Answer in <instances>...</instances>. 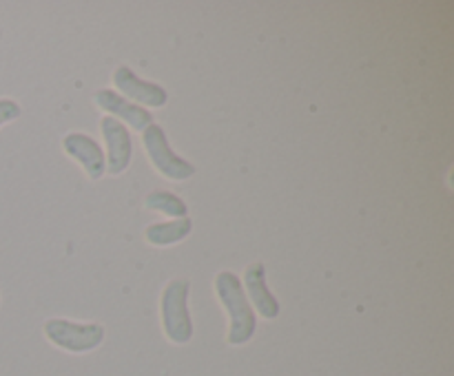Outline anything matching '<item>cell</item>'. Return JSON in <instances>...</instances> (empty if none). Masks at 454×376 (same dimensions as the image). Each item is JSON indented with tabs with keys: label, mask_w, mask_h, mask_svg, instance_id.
Instances as JSON below:
<instances>
[{
	"label": "cell",
	"mask_w": 454,
	"mask_h": 376,
	"mask_svg": "<svg viewBox=\"0 0 454 376\" xmlns=\"http://www.w3.org/2000/svg\"><path fill=\"white\" fill-rule=\"evenodd\" d=\"M215 290L220 296V303L229 312V343L244 345L253 339L257 327V317L253 312V305L248 301L247 292L242 288V279L231 270H224L215 277Z\"/></svg>",
	"instance_id": "obj_1"
},
{
	"label": "cell",
	"mask_w": 454,
	"mask_h": 376,
	"mask_svg": "<svg viewBox=\"0 0 454 376\" xmlns=\"http://www.w3.org/2000/svg\"><path fill=\"white\" fill-rule=\"evenodd\" d=\"M191 283L186 279H173L162 292V326L164 334L173 343H189L193 339V321L189 314Z\"/></svg>",
	"instance_id": "obj_2"
},
{
	"label": "cell",
	"mask_w": 454,
	"mask_h": 376,
	"mask_svg": "<svg viewBox=\"0 0 454 376\" xmlns=\"http://www.w3.org/2000/svg\"><path fill=\"white\" fill-rule=\"evenodd\" d=\"M142 142H145L146 155H149L151 164L162 173L167 180L173 181H184L195 175V166L189 159L180 157L176 150L171 149L167 140V133L158 124H151L142 131Z\"/></svg>",
	"instance_id": "obj_3"
},
{
	"label": "cell",
	"mask_w": 454,
	"mask_h": 376,
	"mask_svg": "<svg viewBox=\"0 0 454 376\" xmlns=\"http://www.w3.org/2000/svg\"><path fill=\"white\" fill-rule=\"evenodd\" d=\"M44 334L58 348L67 352H91L105 341V327L100 323H75L67 318H49L44 323Z\"/></svg>",
	"instance_id": "obj_4"
},
{
	"label": "cell",
	"mask_w": 454,
	"mask_h": 376,
	"mask_svg": "<svg viewBox=\"0 0 454 376\" xmlns=\"http://www.w3.org/2000/svg\"><path fill=\"white\" fill-rule=\"evenodd\" d=\"M114 82L120 91L124 93L122 97L127 100H136V104H146V106H153V109H160L168 102V93L167 88L160 87V84L149 82V80H142L140 75H136V71L131 66L122 65L115 69L114 73Z\"/></svg>",
	"instance_id": "obj_5"
},
{
	"label": "cell",
	"mask_w": 454,
	"mask_h": 376,
	"mask_svg": "<svg viewBox=\"0 0 454 376\" xmlns=\"http://www.w3.org/2000/svg\"><path fill=\"white\" fill-rule=\"evenodd\" d=\"M102 135H105L106 142V159H109V173L114 175H120V173L127 171L129 162H131L133 144L131 135H129V128L124 127L120 119L102 118Z\"/></svg>",
	"instance_id": "obj_6"
},
{
	"label": "cell",
	"mask_w": 454,
	"mask_h": 376,
	"mask_svg": "<svg viewBox=\"0 0 454 376\" xmlns=\"http://www.w3.org/2000/svg\"><path fill=\"white\" fill-rule=\"evenodd\" d=\"M96 104L100 106V109H105L106 113H111V118L120 119L122 124H131L136 131H145L146 127L153 124V118H151V113L145 106H137L136 102L118 96V93L111 91V88H102V91L96 93Z\"/></svg>",
	"instance_id": "obj_7"
},
{
	"label": "cell",
	"mask_w": 454,
	"mask_h": 376,
	"mask_svg": "<svg viewBox=\"0 0 454 376\" xmlns=\"http://www.w3.org/2000/svg\"><path fill=\"white\" fill-rule=\"evenodd\" d=\"M62 146L84 168V173L91 180H100L105 175V150L87 133H69L62 140Z\"/></svg>",
	"instance_id": "obj_8"
},
{
	"label": "cell",
	"mask_w": 454,
	"mask_h": 376,
	"mask_svg": "<svg viewBox=\"0 0 454 376\" xmlns=\"http://www.w3.org/2000/svg\"><path fill=\"white\" fill-rule=\"evenodd\" d=\"M244 283H247V292L251 296L253 305L257 312L264 318H275L279 314V301L275 299L273 292L266 286V270L262 261H255L244 272Z\"/></svg>",
	"instance_id": "obj_9"
},
{
	"label": "cell",
	"mask_w": 454,
	"mask_h": 376,
	"mask_svg": "<svg viewBox=\"0 0 454 376\" xmlns=\"http://www.w3.org/2000/svg\"><path fill=\"white\" fill-rule=\"evenodd\" d=\"M191 230H193V221H191L189 217H182V219L151 224L145 234L146 242L153 243V246H171V243L182 242Z\"/></svg>",
	"instance_id": "obj_10"
},
{
	"label": "cell",
	"mask_w": 454,
	"mask_h": 376,
	"mask_svg": "<svg viewBox=\"0 0 454 376\" xmlns=\"http://www.w3.org/2000/svg\"><path fill=\"white\" fill-rule=\"evenodd\" d=\"M145 203L146 208H151V211L164 212V215L168 217H180V219L182 217H186V211H189L186 203L182 202L177 195L168 193V190H153V193L146 195Z\"/></svg>",
	"instance_id": "obj_11"
},
{
	"label": "cell",
	"mask_w": 454,
	"mask_h": 376,
	"mask_svg": "<svg viewBox=\"0 0 454 376\" xmlns=\"http://www.w3.org/2000/svg\"><path fill=\"white\" fill-rule=\"evenodd\" d=\"M16 118H20V104L16 100H9V97H0V127L13 122Z\"/></svg>",
	"instance_id": "obj_12"
}]
</instances>
